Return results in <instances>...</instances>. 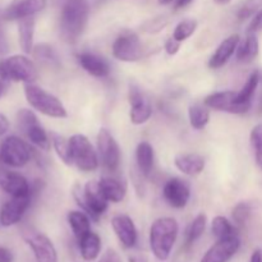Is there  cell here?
I'll return each mask as SVG.
<instances>
[{"mask_svg": "<svg viewBox=\"0 0 262 262\" xmlns=\"http://www.w3.org/2000/svg\"><path fill=\"white\" fill-rule=\"evenodd\" d=\"M260 30H262V9L253 17L252 22L250 23V27H248V32L256 33Z\"/></svg>", "mask_w": 262, "mask_h": 262, "instance_id": "obj_42", "label": "cell"}, {"mask_svg": "<svg viewBox=\"0 0 262 262\" xmlns=\"http://www.w3.org/2000/svg\"><path fill=\"white\" fill-rule=\"evenodd\" d=\"M179 225L174 217H159L150 228V248L159 261L170 257L176 241L178 238Z\"/></svg>", "mask_w": 262, "mask_h": 262, "instance_id": "obj_2", "label": "cell"}, {"mask_svg": "<svg viewBox=\"0 0 262 262\" xmlns=\"http://www.w3.org/2000/svg\"><path fill=\"white\" fill-rule=\"evenodd\" d=\"M8 129H9V120H8V118L4 114L0 113V136L7 133Z\"/></svg>", "mask_w": 262, "mask_h": 262, "instance_id": "obj_46", "label": "cell"}, {"mask_svg": "<svg viewBox=\"0 0 262 262\" xmlns=\"http://www.w3.org/2000/svg\"><path fill=\"white\" fill-rule=\"evenodd\" d=\"M31 204V196L12 197L3 205L0 210V224L3 227H12L22 220Z\"/></svg>", "mask_w": 262, "mask_h": 262, "instance_id": "obj_16", "label": "cell"}, {"mask_svg": "<svg viewBox=\"0 0 262 262\" xmlns=\"http://www.w3.org/2000/svg\"><path fill=\"white\" fill-rule=\"evenodd\" d=\"M90 15L89 0H66L60 13V35L64 41L74 43L86 28Z\"/></svg>", "mask_w": 262, "mask_h": 262, "instance_id": "obj_1", "label": "cell"}, {"mask_svg": "<svg viewBox=\"0 0 262 262\" xmlns=\"http://www.w3.org/2000/svg\"><path fill=\"white\" fill-rule=\"evenodd\" d=\"M77 61L79 66L86 71L87 73L91 74L92 77L96 78H106L110 74V66L105 58L97 55L95 53L90 51H83L77 55Z\"/></svg>", "mask_w": 262, "mask_h": 262, "instance_id": "obj_20", "label": "cell"}, {"mask_svg": "<svg viewBox=\"0 0 262 262\" xmlns=\"http://www.w3.org/2000/svg\"><path fill=\"white\" fill-rule=\"evenodd\" d=\"M192 2H193V0H174V8H176V9H182V8L191 4Z\"/></svg>", "mask_w": 262, "mask_h": 262, "instance_id": "obj_48", "label": "cell"}, {"mask_svg": "<svg viewBox=\"0 0 262 262\" xmlns=\"http://www.w3.org/2000/svg\"><path fill=\"white\" fill-rule=\"evenodd\" d=\"M197 26H199V22H197L196 19H193V18H187V19L181 20V22L176 26V28H174L173 37L176 38V40L183 42V41L188 40V38L196 32Z\"/></svg>", "mask_w": 262, "mask_h": 262, "instance_id": "obj_35", "label": "cell"}, {"mask_svg": "<svg viewBox=\"0 0 262 262\" xmlns=\"http://www.w3.org/2000/svg\"><path fill=\"white\" fill-rule=\"evenodd\" d=\"M13 261H14V256H13L12 251L0 246V262H13Z\"/></svg>", "mask_w": 262, "mask_h": 262, "instance_id": "obj_43", "label": "cell"}, {"mask_svg": "<svg viewBox=\"0 0 262 262\" xmlns=\"http://www.w3.org/2000/svg\"><path fill=\"white\" fill-rule=\"evenodd\" d=\"M189 124L193 129L202 130L210 122V110L205 104H191L188 107Z\"/></svg>", "mask_w": 262, "mask_h": 262, "instance_id": "obj_29", "label": "cell"}, {"mask_svg": "<svg viewBox=\"0 0 262 262\" xmlns=\"http://www.w3.org/2000/svg\"><path fill=\"white\" fill-rule=\"evenodd\" d=\"M81 256L84 261H95L101 252V238L94 232H90L78 241Z\"/></svg>", "mask_w": 262, "mask_h": 262, "instance_id": "obj_28", "label": "cell"}, {"mask_svg": "<svg viewBox=\"0 0 262 262\" xmlns=\"http://www.w3.org/2000/svg\"><path fill=\"white\" fill-rule=\"evenodd\" d=\"M69 143L72 151V163L79 170L90 173L99 168V155L86 136L81 133L73 135L69 138Z\"/></svg>", "mask_w": 262, "mask_h": 262, "instance_id": "obj_5", "label": "cell"}, {"mask_svg": "<svg viewBox=\"0 0 262 262\" xmlns=\"http://www.w3.org/2000/svg\"><path fill=\"white\" fill-rule=\"evenodd\" d=\"M97 155L102 166L110 173H115L120 165V147L106 128H100L97 133Z\"/></svg>", "mask_w": 262, "mask_h": 262, "instance_id": "obj_10", "label": "cell"}, {"mask_svg": "<svg viewBox=\"0 0 262 262\" xmlns=\"http://www.w3.org/2000/svg\"><path fill=\"white\" fill-rule=\"evenodd\" d=\"M204 104L209 109L229 114H246L252 105L250 102H238L237 92L234 91L214 92L204 100Z\"/></svg>", "mask_w": 262, "mask_h": 262, "instance_id": "obj_11", "label": "cell"}, {"mask_svg": "<svg viewBox=\"0 0 262 262\" xmlns=\"http://www.w3.org/2000/svg\"><path fill=\"white\" fill-rule=\"evenodd\" d=\"M241 37L239 35L234 33V35L228 36L227 38L220 42V45L217 46L216 50L214 51V54L211 55L209 60V67L211 69H219L222 67H224L225 64L229 61V59L237 51L238 45H239Z\"/></svg>", "mask_w": 262, "mask_h": 262, "instance_id": "obj_21", "label": "cell"}, {"mask_svg": "<svg viewBox=\"0 0 262 262\" xmlns=\"http://www.w3.org/2000/svg\"><path fill=\"white\" fill-rule=\"evenodd\" d=\"M50 140L51 146L55 150L58 158L63 161L66 165H72V151H71V143L69 140L63 137L61 135H58L55 132L50 133Z\"/></svg>", "mask_w": 262, "mask_h": 262, "instance_id": "obj_31", "label": "cell"}, {"mask_svg": "<svg viewBox=\"0 0 262 262\" xmlns=\"http://www.w3.org/2000/svg\"><path fill=\"white\" fill-rule=\"evenodd\" d=\"M0 187L12 197L31 196V186L19 173L0 168Z\"/></svg>", "mask_w": 262, "mask_h": 262, "instance_id": "obj_18", "label": "cell"}, {"mask_svg": "<svg viewBox=\"0 0 262 262\" xmlns=\"http://www.w3.org/2000/svg\"><path fill=\"white\" fill-rule=\"evenodd\" d=\"M241 247V239L238 235L224 239H217L216 243L209 248L201 262H228Z\"/></svg>", "mask_w": 262, "mask_h": 262, "instance_id": "obj_15", "label": "cell"}, {"mask_svg": "<svg viewBox=\"0 0 262 262\" xmlns=\"http://www.w3.org/2000/svg\"><path fill=\"white\" fill-rule=\"evenodd\" d=\"M168 23L169 20L166 17H156V18H152V19L147 20V22L143 25L142 30L147 33H158L160 32L161 30H164Z\"/></svg>", "mask_w": 262, "mask_h": 262, "instance_id": "obj_39", "label": "cell"}, {"mask_svg": "<svg viewBox=\"0 0 262 262\" xmlns=\"http://www.w3.org/2000/svg\"><path fill=\"white\" fill-rule=\"evenodd\" d=\"M260 112L262 113V97H261V100H260Z\"/></svg>", "mask_w": 262, "mask_h": 262, "instance_id": "obj_52", "label": "cell"}, {"mask_svg": "<svg viewBox=\"0 0 262 262\" xmlns=\"http://www.w3.org/2000/svg\"><path fill=\"white\" fill-rule=\"evenodd\" d=\"M250 140L253 151H255L256 164L262 170V123L253 127V129L251 130Z\"/></svg>", "mask_w": 262, "mask_h": 262, "instance_id": "obj_36", "label": "cell"}, {"mask_svg": "<svg viewBox=\"0 0 262 262\" xmlns=\"http://www.w3.org/2000/svg\"><path fill=\"white\" fill-rule=\"evenodd\" d=\"M8 49H9V45H8L4 31H3L2 26H0V56L5 55V54L8 53Z\"/></svg>", "mask_w": 262, "mask_h": 262, "instance_id": "obj_44", "label": "cell"}, {"mask_svg": "<svg viewBox=\"0 0 262 262\" xmlns=\"http://www.w3.org/2000/svg\"><path fill=\"white\" fill-rule=\"evenodd\" d=\"M99 184L104 196L112 204H119L127 194V186L124 182L114 177H102L99 181Z\"/></svg>", "mask_w": 262, "mask_h": 262, "instance_id": "obj_23", "label": "cell"}, {"mask_svg": "<svg viewBox=\"0 0 262 262\" xmlns=\"http://www.w3.org/2000/svg\"><path fill=\"white\" fill-rule=\"evenodd\" d=\"M33 56L37 61H40L43 66L49 67H58L59 66V56L54 48L49 43L41 42L33 46L32 50Z\"/></svg>", "mask_w": 262, "mask_h": 262, "instance_id": "obj_30", "label": "cell"}, {"mask_svg": "<svg viewBox=\"0 0 262 262\" xmlns=\"http://www.w3.org/2000/svg\"><path fill=\"white\" fill-rule=\"evenodd\" d=\"M262 9V0H246L238 10V19L245 20L255 17Z\"/></svg>", "mask_w": 262, "mask_h": 262, "instance_id": "obj_38", "label": "cell"}, {"mask_svg": "<svg viewBox=\"0 0 262 262\" xmlns=\"http://www.w3.org/2000/svg\"><path fill=\"white\" fill-rule=\"evenodd\" d=\"M0 71L9 81L33 83L37 79V68L26 55H13L0 61Z\"/></svg>", "mask_w": 262, "mask_h": 262, "instance_id": "obj_6", "label": "cell"}, {"mask_svg": "<svg viewBox=\"0 0 262 262\" xmlns=\"http://www.w3.org/2000/svg\"><path fill=\"white\" fill-rule=\"evenodd\" d=\"M23 239L27 242L35 255L36 262H58V253L50 238L37 230H26Z\"/></svg>", "mask_w": 262, "mask_h": 262, "instance_id": "obj_13", "label": "cell"}, {"mask_svg": "<svg viewBox=\"0 0 262 262\" xmlns=\"http://www.w3.org/2000/svg\"><path fill=\"white\" fill-rule=\"evenodd\" d=\"M214 2L216 3L217 5H225V4H228V3L232 2V0H214Z\"/></svg>", "mask_w": 262, "mask_h": 262, "instance_id": "obj_50", "label": "cell"}, {"mask_svg": "<svg viewBox=\"0 0 262 262\" xmlns=\"http://www.w3.org/2000/svg\"><path fill=\"white\" fill-rule=\"evenodd\" d=\"M165 201L174 209H183L187 206L191 197L189 186L181 178H171L165 183L163 189Z\"/></svg>", "mask_w": 262, "mask_h": 262, "instance_id": "obj_17", "label": "cell"}, {"mask_svg": "<svg viewBox=\"0 0 262 262\" xmlns=\"http://www.w3.org/2000/svg\"><path fill=\"white\" fill-rule=\"evenodd\" d=\"M181 45H182L181 41L176 40V38L171 36V37H169L168 40L165 41V51L169 54V55H176V54L179 51V49H181Z\"/></svg>", "mask_w": 262, "mask_h": 262, "instance_id": "obj_40", "label": "cell"}, {"mask_svg": "<svg viewBox=\"0 0 262 262\" xmlns=\"http://www.w3.org/2000/svg\"><path fill=\"white\" fill-rule=\"evenodd\" d=\"M251 212H252V206L248 202H238L232 211L233 222L238 227H243V225L247 224Z\"/></svg>", "mask_w": 262, "mask_h": 262, "instance_id": "obj_37", "label": "cell"}, {"mask_svg": "<svg viewBox=\"0 0 262 262\" xmlns=\"http://www.w3.org/2000/svg\"><path fill=\"white\" fill-rule=\"evenodd\" d=\"M99 262H123L122 257L119 256V253L117 252L113 248H107L104 253H102L101 258H100Z\"/></svg>", "mask_w": 262, "mask_h": 262, "instance_id": "obj_41", "label": "cell"}, {"mask_svg": "<svg viewBox=\"0 0 262 262\" xmlns=\"http://www.w3.org/2000/svg\"><path fill=\"white\" fill-rule=\"evenodd\" d=\"M258 51H260V43H258V38L256 33L248 32L245 40L239 41L235 55H237V60L241 63H250L253 59L257 58Z\"/></svg>", "mask_w": 262, "mask_h": 262, "instance_id": "obj_26", "label": "cell"}, {"mask_svg": "<svg viewBox=\"0 0 262 262\" xmlns=\"http://www.w3.org/2000/svg\"><path fill=\"white\" fill-rule=\"evenodd\" d=\"M113 56L124 63H135L143 55V48L140 37L133 31L124 30L113 43Z\"/></svg>", "mask_w": 262, "mask_h": 262, "instance_id": "obj_9", "label": "cell"}, {"mask_svg": "<svg viewBox=\"0 0 262 262\" xmlns=\"http://www.w3.org/2000/svg\"><path fill=\"white\" fill-rule=\"evenodd\" d=\"M159 4L161 5H166V4H170V3H174V0H158Z\"/></svg>", "mask_w": 262, "mask_h": 262, "instance_id": "obj_51", "label": "cell"}, {"mask_svg": "<svg viewBox=\"0 0 262 262\" xmlns=\"http://www.w3.org/2000/svg\"><path fill=\"white\" fill-rule=\"evenodd\" d=\"M32 158L30 146L17 136H9L0 145V161L12 168H22L27 165Z\"/></svg>", "mask_w": 262, "mask_h": 262, "instance_id": "obj_8", "label": "cell"}, {"mask_svg": "<svg viewBox=\"0 0 262 262\" xmlns=\"http://www.w3.org/2000/svg\"><path fill=\"white\" fill-rule=\"evenodd\" d=\"M35 37V18L27 17L18 20V41L25 54H31L33 50Z\"/></svg>", "mask_w": 262, "mask_h": 262, "instance_id": "obj_25", "label": "cell"}, {"mask_svg": "<svg viewBox=\"0 0 262 262\" xmlns=\"http://www.w3.org/2000/svg\"><path fill=\"white\" fill-rule=\"evenodd\" d=\"M207 224V216L201 212L192 220L188 230H187V245H193L196 241L201 238V235L205 233Z\"/></svg>", "mask_w": 262, "mask_h": 262, "instance_id": "obj_34", "label": "cell"}, {"mask_svg": "<svg viewBox=\"0 0 262 262\" xmlns=\"http://www.w3.org/2000/svg\"><path fill=\"white\" fill-rule=\"evenodd\" d=\"M67 219H68V224L73 232L74 237H76L77 242L91 232V217L82 210L81 211H78V210L69 211Z\"/></svg>", "mask_w": 262, "mask_h": 262, "instance_id": "obj_24", "label": "cell"}, {"mask_svg": "<svg viewBox=\"0 0 262 262\" xmlns=\"http://www.w3.org/2000/svg\"><path fill=\"white\" fill-rule=\"evenodd\" d=\"M260 72L255 71L250 74L246 83L243 84L242 89L237 92V100L238 102H250L252 104V97L255 95L256 90H257L258 83H260Z\"/></svg>", "mask_w": 262, "mask_h": 262, "instance_id": "obj_33", "label": "cell"}, {"mask_svg": "<svg viewBox=\"0 0 262 262\" xmlns=\"http://www.w3.org/2000/svg\"><path fill=\"white\" fill-rule=\"evenodd\" d=\"M112 227L123 247H135L138 238L137 229H136V225L133 223V220L128 215H115L112 219Z\"/></svg>", "mask_w": 262, "mask_h": 262, "instance_id": "obj_19", "label": "cell"}, {"mask_svg": "<svg viewBox=\"0 0 262 262\" xmlns=\"http://www.w3.org/2000/svg\"><path fill=\"white\" fill-rule=\"evenodd\" d=\"M73 197L82 211L86 212L95 222L105 214L109 206V201L102 193L97 181H89L83 188L76 184L73 187Z\"/></svg>", "mask_w": 262, "mask_h": 262, "instance_id": "obj_3", "label": "cell"}, {"mask_svg": "<svg viewBox=\"0 0 262 262\" xmlns=\"http://www.w3.org/2000/svg\"><path fill=\"white\" fill-rule=\"evenodd\" d=\"M9 79L3 74V72L0 71V97H3L5 95V92L9 89Z\"/></svg>", "mask_w": 262, "mask_h": 262, "instance_id": "obj_45", "label": "cell"}, {"mask_svg": "<svg viewBox=\"0 0 262 262\" xmlns=\"http://www.w3.org/2000/svg\"><path fill=\"white\" fill-rule=\"evenodd\" d=\"M211 232L217 239H224V238H230L234 237V235H238L234 225L227 217L222 216V215H217V216H215L212 219Z\"/></svg>", "mask_w": 262, "mask_h": 262, "instance_id": "obj_32", "label": "cell"}, {"mask_svg": "<svg viewBox=\"0 0 262 262\" xmlns=\"http://www.w3.org/2000/svg\"><path fill=\"white\" fill-rule=\"evenodd\" d=\"M177 169L188 177H196L204 171L205 159L200 154L188 152V154H178L174 159Z\"/></svg>", "mask_w": 262, "mask_h": 262, "instance_id": "obj_22", "label": "cell"}, {"mask_svg": "<svg viewBox=\"0 0 262 262\" xmlns=\"http://www.w3.org/2000/svg\"><path fill=\"white\" fill-rule=\"evenodd\" d=\"M128 262H148V257L145 253H135L128 257Z\"/></svg>", "mask_w": 262, "mask_h": 262, "instance_id": "obj_47", "label": "cell"}, {"mask_svg": "<svg viewBox=\"0 0 262 262\" xmlns=\"http://www.w3.org/2000/svg\"><path fill=\"white\" fill-rule=\"evenodd\" d=\"M48 0H12L3 10L5 20H19L33 17L46 8Z\"/></svg>", "mask_w": 262, "mask_h": 262, "instance_id": "obj_14", "label": "cell"}, {"mask_svg": "<svg viewBox=\"0 0 262 262\" xmlns=\"http://www.w3.org/2000/svg\"><path fill=\"white\" fill-rule=\"evenodd\" d=\"M128 100L130 105V123L135 125H142L147 123L152 115V106L148 97L136 84L130 83L128 90Z\"/></svg>", "mask_w": 262, "mask_h": 262, "instance_id": "obj_12", "label": "cell"}, {"mask_svg": "<svg viewBox=\"0 0 262 262\" xmlns=\"http://www.w3.org/2000/svg\"><path fill=\"white\" fill-rule=\"evenodd\" d=\"M154 159H155V154H154L152 146L146 141L138 143L136 148V163H137L138 171L143 177H150L154 168Z\"/></svg>", "mask_w": 262, "mask_h": 262, "instance_id": "obj_27", "label": "cell"}, {"mask_svg": "<svg viewBox=\"0 0 262 262\" xmlns=\"http://www.w3.org/2000/svg\"><path fill=\"white\" fill-rule=\"evenodd\" d=\"M25 96L27 102L37 110L41 114L50 118H56V119H64L68 117L66 106L63 102L54 96L53 94L48 92L46 90L36 86L33 83H26L25 86Z\"/></svg>", "mask_w": 262, "mask_h": 262, "instance_id": "obj_4", "label": "cell"}, {"mask_svg": "<svg viewBox=\"0 0 262 262\" xmlns=\"http://www.w3.org/2000/svg\"><path fill=\"white\" fill-rule=\"evenodd\" d=\"M17 123L19 129L26 135L32 145L42 151H49L51 146V140L42 125L38 123L35 113L30 109H20L17 113Z\"/></svg>", "mask_w": 262, "mask_h": 262, "instance_id": "obj_7", "label": "cell"}, {"mask_svg": "<svg viewBox=\"0 0 262 262\" xmlns=\"http://www.w3.org/2000/svg\"><path fill=\"white\" fill-rule=\"evenodd\" d=\"M250 262H262V250H256L251 256Z\"/></svg>", "mask_w": 262, "mask_h": 262, "instance_id": "obj_49", "label": "cell"}]
</instances>
